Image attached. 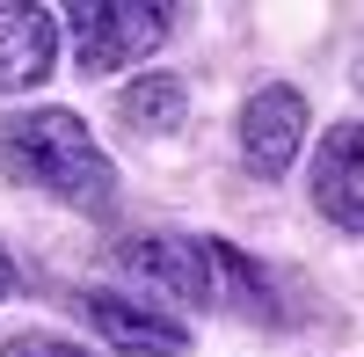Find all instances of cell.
Instances as JSON below:
<instances>
[{
    "instance_id": "9",
    "label": "cell",
    "mask_w": 364,
    "mask_h": 357,
    "mask_svg": "<svg viewBox=\"0 0 364 357\" xmlns=\"http://www.w3.org/2000/svg\"><path fill=\"white\" fill-rule=\"evenodd\" d=\"M182 110H190V95H182V80H168V73H146V80L124 87V117L139 132H175Z\"/></svg>"
},
{
    "instance_id": "3",
    "label": "cell",
    "mask_w": 364,
    "mask_h": 357,
    "mask_svg": "<svg viewBox=\"0 0 364 357\" xmlns=\"http://www.w3.org/2000/svg\"><path fill=\"white\" fill-rule=\"evenodd\" d=\"M306 146V95L299 87H262L240 110V161L255 175H284Z\"/></svg>"
},
{
    "instance_id": "8",
    "label": "cell",
    "mask_w": 364,
    "mask_h": 357,
    "mask_svg": "<svg viewBox=\"0 0 364 357\" xmlns=\"http://www.w3.org/2000/svg\"><path fill=\"white\" fill-rule=\"evenodd\" d=\"M204 248V284H211V299H226L233 314H248V321H277V284H269V270L255 255H240L226 241H197Z\"/></svg>"
},
{
    "instance_id": "1",
    "label": "cell",
    "mask_w": 364,
    "mask_h": 357,
    "mask_svg": "<svg viewBox=\"0 0 364 357\" xmlns=\"http://www.w3.org/2000/svg\"><path fill=\"white\" fill-rule=\"evenodd\" d=\"M0 168H8L15 183H29V190L66 197L73 212H109V197H117V168H109L102 146L87 139V124L73 110L15 117V124L0 132Z\"/></svg>"
},
{
    "instance_id": "5",
    "label": "cell",
    "mask_w": 364,
    "mask_h": 357,
    "mask_svg": "<svg viewBox=\"0 0 364 357\" xmlns=\"http://www.w3.org/2000/svg\"><path fill=\"white\" fill-rule=\"evenodd\" d=\"M314 204L343 233H364V124H336L314 154Z\"/></svg>"
},
{
    "instance_id": "4",
    "label": "cell",
    "mask_w": 364,
    "mask_h": 357,
    "mask_svg": "<svg viewBox=\"0 0 364 357\" xmlns=\"http://www.w3.org/2000/svg\"><path fill=\"white\" fill-rule=\"evenodd\" d=\"M117 262H124L139 284L168 292L175 307H204V299H211V284H204V248L182 241V233H139V241L117 248Z\"/></svg>"
},
{
    "instance_id": "11",
    "label": "cell",
    "mask_w": 364,
    "mask_h": 357,
    "mask_svg": "<svg viewBox=\"0 0 364 357\" xmlns=\"http://www.w3.org/2000/svg\"><path fill=\"white\" fill-rule=\"evenodd\" d=\"M15 292V262H8V248H0V299Z\"/></svg>"
},
{
    "instance_id": "10",
    "label": "cell",
    "mask_w": 364,
    "mask_h": 357,
    "mask_svg": "<svg viewBox=\"0 0 364 357\" xmlns=\"http://www.w3.org/2000/svg\"><path fill=\"white\" fill-rule=\"evenodd\" d=\"M0 357H95V350H80L66 336H15V343H0Z\"/></svg>"
},
{
    "instance_id": "2",
    "label": "cell",
    "mask_w": 364,
    "mask_h": 357,
    "mask_svg": "<svg viewBox=\"0 0 364 357\" xmlns=\"http://www.w3.org/2000/svg\"><path fill=\"white\" fill-rule=\"evenodd\" d=\"M66 22L80 37V66L87 73H117L139 51H154L175 15L154 8V0H80V8H66Z\"/></svg>"
},
{
    "instance_id": "6",
    "label": "cell",
    "mask_w": 364,
    "mask_h": 357,
    "mask_svg": "<svg viewBox=\"0 0 364 357\" xmlns=\"http://www.w3.org/2000/svg\"><path fill=\"white\" fill-rule=\"evenodd\" d=\"M80 314H87V329L102 343L132 350V357H182L190 350V329H182V321H168L154 307H132V299H109V292H87Z\"/></svg>"
},
{
    "instance_id": "7",
    "label": "cell",
    "mask_w": 364,
    "mask_h": 357,
    "mask_svg": "<svg viewBox=\"0 0 364 357\" xmlns=\"http://www.w3.org/2000/svg\"><path fill=\"white\" fill-rule=\"evenodd\" d=\"M51 58H58V15L0 0V95L51 80Z\"/></svg>"
}]
</instances>
